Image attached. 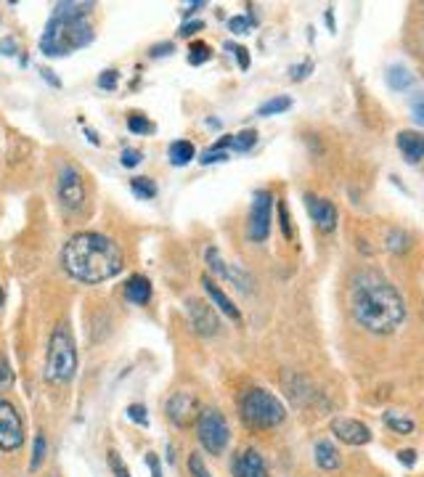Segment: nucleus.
Here are the masks:
<instances>
[{
	"instance_id": "7",
	"label": "nucleus",
	"mask_w": 424,
	"mask_h": 477,
	"mask_svg": "<svg viewBox=\"0 0 424 477\" xmlns=\"http://www.w3.org/2000/svg\"><path fill=\"white\" fill-rule=\"evenodd\" d=\"M56 194H59V205L64 207L66 212H83L87 202L85 194V181L75 164H64L59 170V181H56Z\"/></svg>"
},
{
	"instance_id": "44",
	"label": "nucleus",
	"mask_w": 424,
	"mask_h": 477,
	"mask_svg": "<svg viewBox=\"0 0 424 477\" xmlns=\"http://www.w3.org/2000/svg\"><path fill=\"white\" fill-rule=\"evenodd\" d=\"M313 69V64L310 61H305V64H300V66H292L289 69V75H292V80H305V75Z\"/></svg>"
},
{
	"instance_id": "1",
	"label": "nucleus",
	"mask_w": 424,
	"mask_h": 477,
	"mask_svg": "<svg viewBox=\"0 0 424 477\" xmlns=\"http://www.w3.org/2000/svg\"><path fill=\"white\" fill-rule=\"evenodd\" d=\"M350 313L371 334H392L406 321V300L377 271H358L350 282Z\"/></svg>"
},
{
	"instance_id": "28",
	"label": "nucleus",
	"mask_w": 424,
	"mask_h": 477,
	"mask_svg": "<svg viewBox=\"0 0 424 477\" xmlns=\"http://www.w3.org/2000/svg\"><path fill=\"white\" fill-rule=\"evenodd\" d=\"M210 56H212V48H210L207 43H191L188 45V64L191 66L205 64Z\"/></svg>"
},
{
	"instance_id": "15",
	"label": "nucleus",
	"mask_w": 424,
	"mask_h": 477,
	"mask_svg": "<svg viewBox=\"0 0 424 477\" xmlns=\"http://www.w3.org/2000/svg\"><path fill=\"white\" fill-rule=\"evenodd\" d=\"M234 477H271V475H268L265 459L255 448H247V451H241L234 459Z\"/></svg>"
},
{
	"instance_id": "25",
	"label": "nucleus",
	"mask_w": 424,
	"mask_h": 477,
	"mask_svg": "<svg viewBox=\"0 0 424 477\" xmlns=\"http://www.w3.org/2000/svg\"><path fill=\"white\" fill-rule=\"evenodd\" d=\"M387 250L390 252H406L411 250V236L401 231V228H392L390 234H387Z\"/></svg>"
},
{
	"instance_id": "41",
	"label": "nucleus",
	"mask_w": 424,
	"mask_h": 477,
	"mask_svg": "<svg viewBox=\"0 0 424 477\" xmlns=\"http://www.w3.org/2000/svg\"><path fill=\"white\" fill-rule=\"evenodd\" d=\"M167 54H173V43H157L149 48V56H154V59H162Z\"/></svg>"
},
{
	"instance_id": "6",
	"label": "nucleus",
	"mask_w": 424,
	"mask_h": 477,
	"mask_svg": "<svg viewBox=\"0 0 424 477\" xmlns=\"http://www.w3.org/2000/svg\"><path fill=\"white\" fill-rule=\"evenodd\" d=\"M196 437L210 456H220L231 440L229 422L218 409H202L196 416Z\"/></svg>"
},
{
	"instance_id": "37",
	"label": "nucleus",
	"mask_w": 424,
	"mask_h": 477,
	"mask_svg": "<svg viewBox=\"0 0 424 477\" xmlns=\"http://www.w3.org/2000/svg\"><path fill=\"white\" fill-rule=\"evenodd\" d=\"M279 226H281V234L286 238H292V223H289V212H286V205L279 199Z\"/></svg>"
},
{
	"instance_id": "34",
	"label": "nucleus",
	"mask_w": 424,
	"mask_h": 477,
	"mask_svg": "<svg viewBox=\"0 0 424 477\" xmlns=\"http://www.w3.org/2000/svg\"><path fill=\"white\" fill-rule=\"evenodd\" d=\"M109 466H111V475L114 477H131V472H128V466L122 464V459L117 451H109Z\"/></svg>"
},
{
	"instance_id": "26",
	"label": "nucleus",
	"mask_w": 424,
	"mask_h": 477,
	"mask_svg": "<svg viewBox=\"0 0 424 477\" xmlns=\"http://www.w3.org/2000/svg\"><path fill=\"white\" fill-rule=\"evenodd\" d=\"M131 188L138 199H154L157 196V183H154L152 178H133Z\"/></svg>"
},
{
	"instance_id": "46",
	"label": "nucleus",
	"mask_w": 424,
	"mask_h": 477,
	"mask_svg": "<svg viewBox=\"0 0 424 477\" xmlns=\"http://www.w3.org/2000/svg\"><path fill=\"white\" fill-rule=\"evenodd\" d=\"M202 27H205V24H202V22H186V24H181V30H178V35H181V37H188V35L196 32V30H202Z\"/></svg>"
},
{
	"instance_id": "33",
	"label": "nucleus",
	"mask_w": 424,
	"mask_h": 477,
	"mask_svg": "<svg viewBox=\"0 0 424 477\" xmlns=\"http://www.w3.org/2000/svg\"><path fill=\"white\" fill-rule=\"evenodd\" d=\"M125 413H128L131 422L141 424V427H149V416H146V409H143L141 403H131V406L125 409Z\"/></svg>"
},
{
	"instance_id": "8",
	"label": "nucleus",
	"mask_w": 424,
	"mask_h": 477,
	"mask_svg": "<svg viewBox=\"0 0 424 477\" xmlns=\"http://www.w3.org/2000/svg\"><path fill=\"white\" fill-rule=\"evenodd\" d=\"M24 443V422L16 406L6 398H0V451L13 454Z\"/></svg>"
},
{
	"instance_id": "35",
	"label": "nucleus",
	"mask_w": 424,
	"mask_h": 477,
	"mask_svg": "<svg viewBox=\"0 0 424 477\" xmlns=\"http://www.w3.org/2000/svg\"><path fill=\"white\" fill-rule=\"evenodd\" d=\"M120 162H122V167L133 170V167L141 164V152H138V149H125V152L120 154Z\"/></svg>"
},
{
	"instance_id": "50",
	"label": "nucleus",
	"mask_w": 424,
	"mask_h": 477,
	"mask_svg": "<svg viewBox=\"0 0 424 477\" xmlns=\"http://www.w3.org/2000/svg\"><path fill=\"white\" fill-rule=\"evenodd\" d=\"M3 303H6V289L0 286V308H3Z\"/></svg>"
},
{
	"instance_id": "11",
	"label": "nucleus",
	"mask_w": 424,
	"mask_h": 477,
	"mask_svg": "<svg viewBox=\"0 0 424 477\" xmlns=\"http://www.w3.org/2000/svg\"><path fill=\"white\" fill-rule=\"evenodd\" d=\"M207 258V265H210V271L215 273V276H223L226 282H231L236 289H241V292H252V279L247 276V273L241 271L239 265H229V262L220 258L218 247H207L205 252Z\"/></svg>"
},
{
	"instance_id": "43",
	"label": "nucleus",
	"mask_w": 424,
	"mask_h": 477,
	"mask_svg": "<svg viewBox=\"0 0 424 477\" xmlns=\"http://www.w3.org/2000/svg\"><path fill=\"white\" fill-rule=\"evenodd\" d=\"M398 461H401L403 466H413V464H416V451H413V448L398 451Z\"/></svg>"
},
{
	"instance_id": "45",
	"label": "nucleus",
	"mask_w": 424,
	"mask_h": 477,
	"mask_svg": "<svg viewBox=\"0 0 424 477\" xmlns=\"http://www.w3.org/2000/svg\"><path fill=\"white\" fill-rule=\"evenodd\" d=\"M0 54L3 56H16V40L13 37H6V40H0Z\"/></svg>"
},
{
	"instance_id": "30",
	"label": "nucleus",
	"mask_w": 424,
	"mask_h": 477,
	"mask_svg": "<svg viewBox=\"0 0 424 477\" xmlns=\"http://www.w3.org/2000/svg\"><path fill=\"white\" fill-rule=\"evenodd\" d=\"M188 472H191V477H212L210 475V469H207V464H205V459L196 454V451L188 454Z\"/></svg>"
},
{
	"instance_id": "38",
	"label": "nucleus",
	"mask_w": 424,
	"mask_h": 477,
	"mask_svg": "<svg viewBox=\"0 0 424 477\" xmlns=\"http://www.w3.org/2000/svg\"><path fill=\"white\" fill-rule=\"evenodd\" d=\"M252 24H255L252 16H234L229 22V27H231V32H247Z\"/></svg>"
},
{
	"instance_id": "9",
	"label": "nucleus",
	"mask_w": 424,
	"mask_h": 477,
	"mask_svg": "<svg viewBox=\"0 0 424 477\" xmlns=\"http://www.w3.org/2000/svg\"><path fill=\"white\" fill-rule=\"evenodd\" d=\"M164 413H167V419H170L175 427L186 430V427L196 424V416H199V401H196V395H191V392L178 390L167 398V403H164Z\"/></svg>"
},
{
	"instance_id": "36",
	"label": "nucleus",
	"mask_w": 424,
	"mask_h": 477,
	"mask_svg": "<svg viewBox=\"0 0 424 477\" xmlns=\"http://www.w3.org/2000/svg\"><path fill=\"white\" fill-rule=\"evenodd\" d=\"M117 80H120L117 69H107V72H101V77H98V87H104V90H114V87H117Z\"/></svg>"
},
{
	"instance_id": "29",
	"label": "nucleus",
	"mask_w": 424,
	"mask_h": 477,
	"mask_svg": "<svg viewBox=\"0 0 424 477\" xmlns=\"http://www.w3.org/2000/svg\"><path fill=\"white\" fill-rule=\"evenodd\" d=\"M45 435H35V445H32V461H30V469L32 472H37L40 469V464H43V459H45Z\"/></svg>"
},
{
	"instance_id": "4",
	"label": "nucleus",
	"mask_w": 424,
	"mask_h": 477,
	"mask_svg": "<svg viewBox=\"0 0 424 477\" xmlns=\"http://www.w3.org/2000/svg\"><path fill=\"white\" fill-rule=\"evenodd\" d=\"M77 374V345L69 332V324H56L48 339L43 377L48 385H69Z\"/></svg>"
},
{
	"instance_id": "48",
	"label": "nucleus",
	"mask_w": 424,
	"mask_h": 477,
	"mask_svg": "<svg viewBox=\"0 0 424 477\" xmlns=\"http://www.w3.org/2000/svg\"><path fill=\"white\" fill-rule=\"evenodd\" d=\"M40 75H43L45 80H48V83H51V85H54V87H59V85H61V83H59V80H56V77H54V72H51V69H43Z\"/></svg>"
},
{
	"instance_id": "16",
	"label": "nucleus",
	"mask_w": 424,
	"mask_h": 477,
	"mask_svg": "<svg viewBox=\"0 0 424 477\" xmlns=\"http://www.w3.org/2000/svg\"><path fill=\"white\" fill-rule=\"evenodd\" d=\"M398 149H401L403 159L408 164H416L424 159V133L416 131H401L398 133Z\"/></svg>"
},
{
	"instance_id": "20",
	"label": "nucleus",
	"mask_w": 424,
	"mask_h": 477,
	"mask_svg": "<svg viewBox=\"0 0 424 477\" xmlns=\"http://www.w3.org/2000/svg\"><path fill=\"white\" fill-rule=\"evenodd\" d=\"M384 80H387V85L392 87V90H408V87L413 85V75L408 66L403 64H392L390 69H387V75H384Z\"/></svg>"
},
{
	"instance_id": "23",
	"label": "nucleus",
	"mask_w": 424,
	"mask_h": 477,
	"mask_svg": "<svg viewBox=\"0 0 424 477\" xmlns=\"http://www.w3.org/2000/svg\"><path fill=\"white\" fill-rule=\"evenodd\" d=\"M384 424L390 427L392 433H398V435H411L413 433V422L408 419V416H403V413H398V411L384 413Z\"/></svg>"
},
{
	"instance_id": "5",
	"label": "nucleus",
	"mask_w": 424,
	"mask_h": 477,
	"mask_svg": "<svg viewBox=\"0 0 424 477\" xmlns=\"http://www.w3.org/2000/svg\"><path fill=\"white\" fill-rule=\"evenodd\" d=\"M241 419L250 430H273L286 419V409L271 390L252 387L241 398Z\"/></svg>"
},
{
	"instance_id": "27",
	"label": "nucleus",
	"mask_w": 424,
	"mask_h": 477,
	"mask_svg": "<svg viewBox=\"0 0 424 477\" xmlns=\"http://www.w3.org/2000/svg\"><path fill=\"white\" fill-rule=\"evenodd\" d=\"M255 143H258V133H255V131H241V133H236V135H234L231 149H234V152H250Z\"/></svg>"
},
{
	"instance_id": "31",
	"label": "nucleus",
	"mask_w": 424,
	"mask_h": 477,
	"mask_svg": "<svg viewBox=\"0 0 424 477\" xmlns=\"http://www.w3.org/2000/svg\"><path fill=\"white\" fill-rule=\"evenodd\" d=\"M13 385V371H11V363H8V358L0 353V392L11 390Z\"/></svg>"
},
{
	"instance_id": "2",
	"label": "nucleus",
	"mask_w": 424,
	"mask_h": 477,
	"mask_svg": "<svg viewBox=\"0 0 424 477\" xmlns=\"http://www.w3.org/2000/svg\"><path fill=\"white\" fill-rule=\"evenodd\" d=\"M125 265L120 244L107 234L83 231L61 250V268L80 284H104L114 279Z\"/></svg>"
},
{
	"instance_id": "3",
	"label": "nucleus",
	"mask_w": 424,
	"mask_h": 477,
	"mask_svg": "<svg viewBox=\"0 0 424 477\" xmlns=\"http://www.w3.org/2000/svg\"><path fill=\"white\" fill-rule=\"evenodd\" d=\"M93 27L85 19H59L51 16L45 24V32L40 37V51L51 59L69 56L72 51H80L93 43Z\"/></svg>"
},
{
	"instance_id": "39",
	"label": "nucleus",
	"mask_w": 424,
	"mask_h": 477,
	"mask_svg": "<svg viewBox=\"0 0 424 477\" xmlns=\"http://www.w3.org/2000/svg\"><path fill=\"white\" fill-rule=\"evenodd\" d=\"M226 48L236 54V59H239V66H241V69H250V51H247V48H241V45H234V43H226Z\"/></svg>"
},
{
	"instance_id": "42",
	"label": "nucleus",
	"mask_w": 424,
	"mask_h": 477,
	"mask_svg": "<svg viewBox=\"0 0 424 477\" xmlns=\"http://www.w3.org/2000/svg\"><path fill=\"white\" fill-rule=\"evenodd\" d=\"M146 466L152 469V477H162V464H159V459H157V454H146Z\"/></svg>"
},
{
	"instance_id": "32",
	"label": "nucleus",
	"mask_w": 424,
	"mask_h": 477,
	"mask_svg": "<svg viewBox=\"0 0 424 477\" xmlns=\"http://www.w3.org/2000/svg\"><path fill=\"white\" fill-rule=\"evenodd\" d=\"M128 131L138 133V135H146V133L154 131V125L146 117H141V114H131V117H128Z\"/></svg>"
},
{
	"instance_id": "24",
	"label": "nucleus",
	"mask_w": 424,
	"mask_h": 477,
	"mask_svg": "<svg viewBox=\"0 0 424 477\" xmlns=\"http://www.w3.org/2000/svg\"><path fill=\"white\" fill-rule=\"evenodd\" d=\"M289 107H292V98L276 96V98H271V101H265V104L258 109V114H260V117H271V114H281V111H286Z\"/></svg>"
},
{
	"instance_id": "13",
	"label": "nucleus",
	"mask_w": 424,
	"mask_h": 477,
	"mask_svg": "<svg viewBox=\"0 0 424 477\" xmlns=\"http://www.w3.org/2000/svg\"><path fill=\"white\" fill-rule=\"evenodd\" d=\"M332 435L339 437L348 445H366L371 443V430L358 419H348V416H337L332 419Z\"/></svg>"
},
{
	"instance_id": "10",
	"label": "nucleus",
	"mask_w": 424,
	"mask_h": 477,
	"mask_svg": "<svg viewBox=\"0 0 424 477\" xmlns=\"http://www.w3.org/2000/svg\"><path fill=\"white\" fill-rule=\"evenodd\" d=\"M271 212L273 196L271 191H255L250 210V238L252 241H265L271 234Z\"/></svg>"
},
{
	"instance_id": "21",
	"label": "nucleus",
	"mask_w": 424,
	"mask_h": 477,
	"mask_svg": "<svg viewBox=\"0 0 424 477\" xmlns=\"http://www.w3.org/2000/svg\"><path fill=\"white\" fill-rule=\"evenodd\" d=\"M167 157H170V162H173L175 167H183V164H188L196 157L194 143L191 141H173L170 143V149H167Z\"/></svg>"
},
{
	"instance_id": "19",
	"label": "nucleus",
	"mask_w": 424,
	"mask_h": 477,
	"mask_svg": "<svg viewBox=\"0 0 424 477\" xmlns=\"http://www.w3.org/2000/svg\"><path fill=\"white\" fill-rule=\"evenodd\" d=\"M315 454V464L321 466V469H337L339 466V451L334 448V443H329V440H318L313 448Z\"/></svg>"
},
{
	"instance_id": "12",
	"label": "nucleus",
	"mask_w": 424,
	"mask_h": 477,
	"mask_svg": "<svg viewBox=\"0 0 424 477\" xmlns=\"http://www.w3.org/2000/svg\"><path fill=\"white\" fill-rule=\"evenodd\" d=\"M186 313L191 321V329L202 337H215L220 332V321L215 310L202 300H186Z\"/></svg>"
},
{
	"instance_id": "22",
	"label": "nucleus",
	"mask_w": 424,
	"mask_h": 477,
	"mask_svg": "<svg viewBox=\"0 0 424 477\" xmlns=\"http://www.w3.org/2000/svg\"><path fill=\"white\" fill-rule=\"evenodd\" d=\"M90 8H93V3H75V0H66V3H59V6H56L54 16H59V19H87Z\"/></svg>"
},
{
	"instance_id": "47",
	"label": "nucleus",
	"mask_w": 424,
	"mask_h": 477,
	"mask_svg": "<svg viewBox=\"0 0 424 477\" xmlns=\"http://www.w3.org/2000/svg\"><path fill=\"white\" fill-rule=\"evenodd\" d=\"M413 119L424 125V101H416V104H413Z\"/></svg>"
},
{
	"instance_id": "17",
	"label": "nucleus",
	"mask_w": 424,
	"mask_h": 477,
	"mask_svg": "<svg viewBox=\"0 0 424 477\" xmlns=\"http://www.w3.org/2000/svg\"><path fill=\"white\" fill-rule=\"evenodd\" d=\"M202 286H205L207 297L212 300V308H218L220 313H226V315H229V318H234V321H239V318H241L239 308H236V305L231 303V300H229V294L223 292V289H220L218 284L212 282L210 276H205V279H202Z\"/></svg>"
},
{
	"instance_id": "40",
	"label": "nucleus",
	"mask_w": 424,
	"mask_h": 477,
	"mask_svg": "<svg viewBox=\"0 0 424 477\" xmlns=\"http://www.w3.org/2000/svg\"><path fill=\"white\" fill-rule=\"evenodd\" d=\"M229 159V152H212V149H207L205 154H202V159L199 162L202 164H218V162H226Z\"/></svg>"
},
{
	"instance_id": "18",
	"label": "nucleus",
	"mask_w": 424,
	"mask_h": 477,
	"mask_svg": "<svg viewBox=\"0 0 424 477\" xmlns=\"http://www.w3.org/2000/svg\"><path fill=\"white\" fill-rule=\"evenodd\" d=\"M125 300L135 305H146L152 300V282L146 276H131L128 284H125Z\"/></svg>"
},
{
	"instance_id": "49",
	"label": "nucleus",
	"mask_w": 424,
	"mask_h": 477,
	"mask_svg": "<svg viewBox=\"0 0 424 477\" xmlns=\"http://www.w3.org/2000/svg\"><path fill=\"white\" fill-rule=\"evenodd\" d=\"M85 133H87V138H90V143H98L96 133H93V131H85Z\"/></svg>"
},
{
	"instance_id": "14",
	"label": "nucleus",
	"mask_w": 424,
	"mask_h": 477,
	"mask_svg": "<svg viewBox=\"0 0 424 477\" xmlns=\"http://www.w3.org/2000/svg\"><path fill=\"white\" fill-rule=\"evenodd\" d=\"M305 202H308V212L313 217V223L321 228L324 234H332V231L337 228V207L332 205L329 199H318V196L308 194Z\"/></svg>"
}]
</instances>
